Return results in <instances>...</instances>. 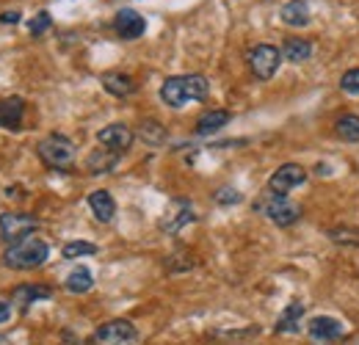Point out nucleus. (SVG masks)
Returning a JSON list of instances; mask_svg holds the SVG:
<instances>
[{"instance_id":"obj_1","label":"nucleus","mask_w":359,"mask_h":345,"mask_svg":"<svg viewBox=\"0 0 359 345\" xmlns=\"http://www.w3.org/2000/svg\"><path fill=\"white\" fill-rule=\"evenodd\" d=\"M210 94V83L205 75H175L161 86V100L169 108H185L188 102H202Z\"/></svg>"},{"instance_id":"obj_2","label":"nucleus","mask_w":359,"mask_h":345,"mask_svg":"<svg viewBox=\"0 0 359 345\" xmlns=\"http://www.w3.org/2000/svg\"><path fill=\"white\" fill-rule=\"evenodd\" d=\"M50 257V246L39 238H22L17 243H11L3 252V265L14 268V271H34L39 265H45V259Z\"/></svg>"},{"instance_id":"obj_3","label":"nucleus","mask_w":359,"mask_h":345,"mask_svg":"<svg viewBox=\"0 0 359 345\" xmlns=\"http://www.w3.org/2000/svg\"><path fill=\"white\" fill-rule=\"evenodd\" d=\"M36 152L42 158V163L50 169H72L75 163V141L61 135V133H50L36 144Z\"/></svg>"},{"instance_id":"obj_4","label":"nucleus","mask_w":359,"mask_h":345,"mask_svg":"<svg viewBox=\"0 0 359 345\" xmlns=\"http://www.w3.org/2000/svg\"><path fill=\"white\" fill-rule=\"evenodd\" d=\"M255 210L263 213V216L273 221L276 226H293L299 218H302V208L296 202H290L287 196H279V194H263L257 202H255Z\"/></svg>"},{"instance_id":"obj_5","label":"nucleus","mask_w":359,"mask_h":345,"mask_svg":"<svg viewBox=\"0 0 359 345\" xmlns=\"http://www.w3.org/2000/svg\"><path fill=\"white\" fill-rule=\"evenodd\" d=\"M138 343V332L130 320L116 318L102 323L94 334H91V345H135Z\"/></svg>"},{"instance_id":"obj_6","label":"nucleus","mask_w":359,"mask_h":345,"mask_svg":"<svg viewBox=\"0 0 359 345\" xmlns=\"http://www.w3.org/2000/svg\"><path fill=\"white\" fill-rule=\"evenodd\" d=\"M282 64V53L273 44H257L249 50V69L257 81H271Z\"/></svg>"},{"instance_id":"obj_7","label":"nucleus","mask_w":359,"mask_h":345,"mask_svg":"<svg viewBox=\"0 0 359 345\" xmlns=\"http://www.w3.org/2000/svg\"><path fill=\"white\" fill-rule=\"evenodd\" d=\"M39 229V218L31 213H0V235L11 246Z\"/></svg>"},{"instance_id":"obj_8","label":"nucleus","mask_w":359,"mask_h":345,"mask_svg":"<svg viewBox=\"0 0 359 345\" xmlns=\"http://www.w3.org/2000/svg\"><path fill=\"white\" fill-rule=\"evenodd\" d=\"M304 182H307V169H302L299 163H285V166H279L276 172L271 174L269 191L279 194V196H287V191H293V188H299Z\"/></svg>"},{"instance_id":"obj_9","label":"nucleus","mask_w":359,"mask_h":345,"mask_svg":"<svg viewBox=\"0 0 359 345\" xmlns=\"http://www.w3.org/2000/svg\"><path fill=\"white\" fill-rule=\"evenodd\" d=\"M307 332H310V337H313L315 343H334V340H340L343 334H346V326H343V320H337V318H332V315H318L313 318L310 323H307Z\"/></svg>"},{"instance_id":"obj_10","label":"nucleus","mask_w":359,"mask_h":345,"mask_svg":"<svg viewBox=\"0 0 359 345\" xmlns=\"http://www.w3.org/2000/svg\"><path fill=\"white\" fill-rule=\"evenodd\" d=\"M133 130L128 128V125H122V122H114V125H108V128H102L97 133V141L105 147V149H111V152H128L130 149V144H133Z\"/></svg>"},{"instance_id":"obj_11","label":"nucleus","mask_w":359,"mask_h":345,"mask_svg":"<svg viewBox=\"0 0 359 345\" xmlns=\"http://www.w3.org/2000/svg\"><path fill=\"white\" fill-rule=\"evenodd\" d=\"M114 28H116L119 39L133 42V39H138L147 31V20L138 11H133V8H119L116 17H114Z\"/></svg>"},{"instance_id":"obj_12","label":"nucleus","mask_w":359,"mask_h":345,"mask_svg":"<svg viewBox=\"0 0 359 345\" xmlns=\"http://www.w3.org/2000/svg\"><path fill=\"white\" fill-rule=\"evenodd\" d=\"M25 119V100L22 97H6L0 100V128L20 130Z\"/></svg>"},{"instance_id":"obj_13","label":"nucleus","mask_w":359,"mask_h":345,"mask_svg":"<svg viewBox=\"0 0 359 345\" xmlns=\"http://www.w3.org/2000/svg\"><path fill=\"white\" fill-rule=\"evenodd\" d=\"M42 299H53V290L45 285H20L11 293V304H17L20 312H28L31 304L42 302Z\"/></svg>"},{"instance_id":"obj_14","label":"nucleus","mask_w":359,"mask_h":345,"mask_svg":"<svg viewBox=\"0 0 359 345\" xmlns=\"http://www.w3.org/2000/svg\"><path fill=\"white\" fill-rule=\"evenodd\" d=\"M89 208L100 224H111L114 216H116V202H114V196H111L108 191H102V188L89 194Z\"/></svg>"},{"instance_id":"obj_15","label":"nucleus","mask_w":359,"mask_h":345,"mask_svg":"<svg viewBox=\"0 0 359 345\" xmlns=\"http://www.w3.org/2000/svg\"><path fill=\"white\" fill-rule=\"evenodd\" d=\"M302 318H304V304L290 302L287 306H285V312L279 315L273 332H276V334H293V332L302 329Z\"/></svg>"},{"instance_id":"obj_16","label":"nucleus","mask_w":359,"mask_h":345,"mask_svg":"<svg viewBox=\"0 0 359 345\" xmlns=\"http://www.w3.org/2000/svg\"><path fill=\"white\" fill-rule=\"evenodd\" d=\"M279 17H282V22L290 25V28H304V25L310 22V3H307V0H290V3L282 6Z\"/></svg>"},{"instance_id":"obj_17","label":"nucleus","mask_w":359,"mask_h":345,"mask_svg":"<svg viewBox=\"0 0 359 345\" xmlns=\"http://www.w3.org/2000/svg\"><path fill=\"white\" fill-rule=\"evenodd\" d=\"M229 119H232L229 111H222V108H219V111H208V114H202V116L196 119L194 133H196V135H213V133H219L222 128H226Z\"/></svg>"},{"instance_id":"obj_18","label":"nucleus","mask_w":359,"mask_h":345,"mask_svg":"<svg viewBox=\"0 0 359 345\" xmlns=\"http://www.w3.org/2000/svg\"><path fill=\"white\" fill-rule=\"evenodd\" d=\"M102 88L122 100V97H130L135 91V81L125 72H105L102 75Z\"/></svg>"},{"instance_id":"obj_19","label":"nucleus","mask_w":359,"mask_h":345,"mask_svg":"<svg viewBox=\"0 0 359 345\" xmlns=\"http://www.w3.org/2000/svg\"><path fill=\"white\" fill-rule=\"evenodd\" d=\"M64 288H67L69 293H75V296H83V293H89L91 288H94V276H91V271L86 265H78V268L67 276Z\"/></svg>"},{"instance_id":"obj_20","label":"nucleus","mask_w":359,"mask_h":345,"mask_svg":"<svg viewBox=\"0 0 359 345\" xmlns=\"http://www.w3.org/2000/svg\"><path fill=\"white\" fill-rule=\"evenodd\" d=\"M310 55H313V44L307 39H287L282 47V58L290 64H304V61H310Z\"/></svg>"},{"instance_id":"obj_21","label":"nucleus","mask_w":359,"mask_h":345,"mask_svg":"<svg viewBox=\"0 0 359 345\" xmlns=\"http://www.w3.org/2000/svg\"><path fill=\"white\" fill-rule=\"evenodd\" d=\"M119 161V152H111V149H97L91 152L89 161H86V169L91 174H108Z\"/></svg>"},{"instance_id":"obj_22","label":"nucleus","mask_w":359,"mask_h":345,"mask_svg":"<svg viewBox=\"0 0 359 345\" xmlns=\"http://www.w3.org/2000/svg\"><path fill=\"white\" fill-rule=\"evenodd\" d=\"M334 133H337L340 141H346V144H357L359 141V116L357 114H346V116H340L337 125H334Z\"/></svg>"},{"instance_id":"obj_23","label":"nucleus","mask_w":359,"mask_h":345,"mask_svg":"<svg viewBox=\"0 0 359 345\" xmlns=\"http://www.w3.org/2000/svg\"><path fill=\"white\" fill-rule=\"evenodd\" d=\"M64 259H78V257H89V255H97V246L94 243H86V241H72L61 249Z\"/></svg>"},{"instance_id":"obj_24","label":"nucleus","mask_w":359,"mask_h":345,"mask_svg":"<svg viewBox=\"0 0 359 345\" xmlns=\"http://www.w3.org/2000/svg\"><path fill=\"white\" fill-rule=\"evenodd\" d=\"M194 210H191V205L188 202H180V213L175 216V221H163V229L166 232H180V226L182 224H191L194 221Z\"/></svg>"},{"instance_id":"obj_25","label":"nucleus","mask_w":359,"mask_h":345,"mask_svg":"<svg viewBox=\"0 0 359 345\" xmlns=\"http://www.w3.org/2000/svg\"><path fill=\"white\" fill-rule=\"evenodd\" d=\"M141 138H144L147 144H163V138H166V130L161 128L155 119H147V122L141 125Z\"/></svg>"},{"instance_id":"obj_26","label":"nucleus","mask_w":359,"mask_h":345,"mask_svg":"<svg viewBox=\"0 0 359 345\" xmlns=\"http://www.w3.org/2000/svg\"><path fill=\"white\" fill-rule=\"evenodd\" d=\"M329 238H332L334 243H340V246H359V232H354V229H346V226L332 229V232H329Z\"/></svg>"},{"instance_id":"obj_27","label":"nucleus","mask_w":359,"mask_h":345,"mask_svg":"<svg viewBox=\"0 0 359 345\" xmlns=\"http://www.w3.org/2000/svg\"><path fill=\"white\" fill-rule=\"evenodd\" d=\"M213 199H216V202H219V205H241V202H243V194H241V191H238V188H229V185H224V188H219V191H216V196H213Z\"/></svg>"},{"instance_id":"obj_28","label":"nucleus","mask_w":359,"mask_h":345,"mask_svg":"<svg viewBox=\"0 0 359 345\" xmlns=\"http://www.w3.org/2000/svg\"><path fill=\"white\" fill-rule=\"evenodd\" d=\"M50 25H53V17H50L47 11H39V14H36V17L28 22V31H31L34 36H42Z\"/></svg>"},{"instance_id":"obj_29","label":"nucleus","mask_w":359,"mask_h":345,"mask_svg":"<svg viewBox=\"0 0 359 345\" xmlns=\"http://www.w3.org/2000/svg\"><path fill=\"white\" fill-rule=\"evenodd\" d=\"M340 88L351 97H359V69H348L343 78H340Z\"/></svg>"},{"instance_id":"obj_30","label":"nucleus","mask_w":359,"mask_h":345,"mask_svg":"<svg viewBox=\"0 0 359 345\" xmlns=\"http://www.w3.org/2000/svg\"><path fill=\"white\" fill-rule=\"evenodd\" d=\"M20 17H22L20 11H3V14H0V22H3V25H17Z\"/></svg>"},{"instance_id":"obj_31","label":"nucleus","mask_w":359,"mask_h":345,"mask_svg":"<svg viewBox=\"0 0 359 345\" xmlns=\"http://www.w3.org/2000/svg\"><path fill=\"white\" fill-rule=\"evenodd\" d=\"M11 318V304L0 302V323H6Z\"/></svg>"},{"instance_id":"obj_32","label":"nucleus","mask_w":359,"mask_h":345,"mask_svg":"<svg viewBox=\"0 0 359 345\" xmlns=\"http://www.w3.org/2000/svg\"><path fill=\"white\" fill-rule=\"evenodd\" d=\"M315 174H320V177H323V174H329V166H323V163H320V166L315 169Z\"/></svg>"}]
</instances>
